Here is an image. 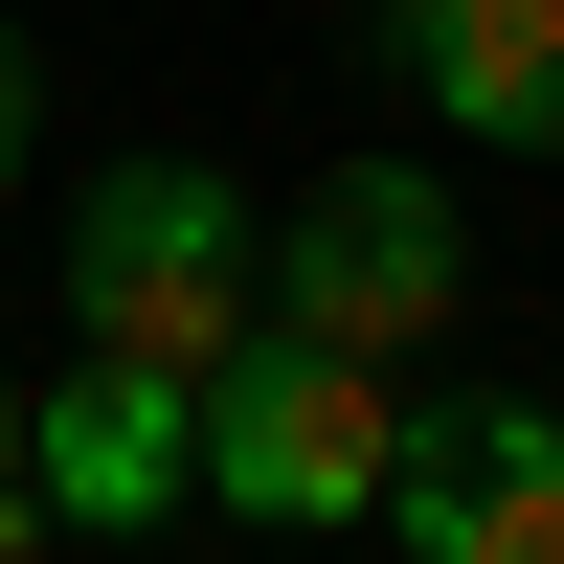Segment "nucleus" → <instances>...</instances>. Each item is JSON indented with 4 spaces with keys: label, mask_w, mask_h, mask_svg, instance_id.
<instances>
[{
    "label": "nucleus",
    "mask_w": 564,
    "mask_h": 564,
    "mask_svg": "<svg viewBox=\"0 0 564 564\" xmlns=\"http://www.w3.org/2000/svg\"><path fill=\"white\" fill-rule=\"evenodd\" d=\"M384 452H406L384 361L294 339V316H249V339L204 361V497H226V520H271V542H316V520H384Z\"/></svg>",
    "instance_id": "f257e3e1"
},
{
    "label": "nucleus",
    "mask_w": 564,
    "mask_h": 564,
    "mask_svg": "<svg viewBox=\"0 0 564 564\" xmlns=\"http://www.w3.org/2000/svg\"><path fill=\"white\" fill-rule=\"evenodd\" d=\"M249 249H271V226L226 204L204 159L90 181V226H68V316H90V361H159V384H204V361L249 339Z\"/></svg>",
    "instance_id": "f03ea898"
},
{
    "label": "nucleus",
    "mask_w": 564,
    "mask_h": 564,
    "mask_svg": "<svg viewBox=\"0 0 564 564\" xmlns=\"http://www.w3.org/2000/svg\"><path fill=\"white\" fill-rule=\"evenodd\" d=\"M452 294H475V226H452L430 159H339L294 226H271V316H294V339H339V361L452 339Z\"/></svg>",
    "instance_id": "7ed1b4c3"
},
{
    "label": "nucleus",
    "mask_w": 564,
    "mask_h": 564,
    "mask_svg": "<svg viewBox=\"0 0 564 564\" xmlns=\"http://www.w3.org/2000/svg\"><path fill=\"white\" fill-rule=\"evenodd\" d=\"M384 520L430 542V564H564V406H520V384H475V406H406V452H384Z\"/></svg>",
    "instance_id": "20e7f679"
},
{
    "label": "nucleus",
    "mask_w": 564,
    "mask_h": 564,
    "mask_svg": "<svg viewBox=\"0 0 564 564\" xmlns=\"http://www.w3.org/2000/svg\"><path fill=\"white\" fill-rule=\"evenodd\" d=\"M23 475H45V520H68V542L181 520V497H204V384H159V361H90V384H45V406H23Z\"/></svg>",
    "instance_id": "39448f33"
},
{
    "label": "nucleus",
    "mask_w": 564,
    "mask_h": 564,
    "mask_svg": "<svg viewBox=\"0 0 564 564\" xmlns=\"http://www.w3.org/2000/svg\"><path fill=\"white\" fill-rule=\"evenodd\" d=\"M406 68H430V113H452V135L564 159V0H406Z\"/></svg>",
    "instance_id": "423d86ee"
},
{
    "label": "nucleus",
    "mask_w": 564,
    "mask_h": 564,
    "mask_svg": "<svg viewBox=\"0 0 564 564\" xmlns=\"http://www.w3.org/2000/svg\"><path fill=\"white\" fill-rule=\"evenodd\" d=\"M23 113H45V68H23V23H0V181H23Z\"/></svg>",
    "instance_id": "0eeeda50"
},
{
    "label": "nucleus",
    "mask_w": 564,
    "mask_h": 564,
    "mask_svg": "<svg viewBox=\"0 0 564 564\" xmlns=\"http://www.w3.org/2000/svg\"><path fill=\"white\" fill-rule=\"evenodd\" d=\"M23 542H68V520H45V475H23V452H0V564H23Z\"/></svg>",
    "instance_id": "6e6552de"
},
{
    "label": "nucleus",
    "mask_w": 564,
    "mask_h": 564,
    "mask_svg": "<svg viewBox=\"0 0 564 564\" xmlns=\"http://www.w3.org/2000/svg\"><path fill=\"white\" fill-rule=\"evenodd\" d=\"M0 452H23V384H0Z\"/></svg>",
    "instance_id": "1a4fd4ad"
}]
</instances>
